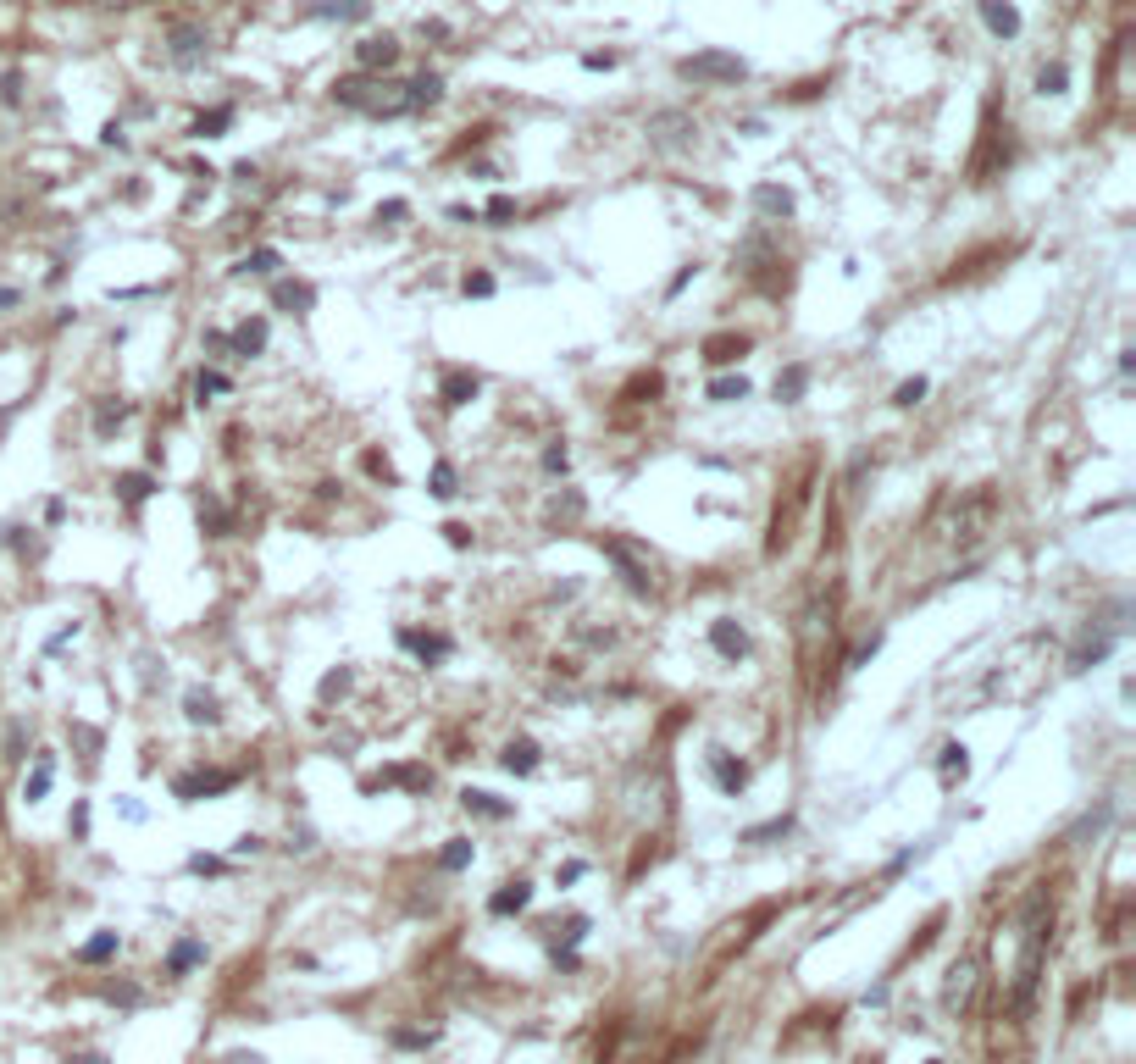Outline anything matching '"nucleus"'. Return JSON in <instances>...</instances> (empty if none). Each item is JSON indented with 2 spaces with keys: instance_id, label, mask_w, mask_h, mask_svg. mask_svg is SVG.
<instances>
[{
  "instance_id": "obj_46",
  "label": "nucleus",
  "mask_w": 1136,
  "mask_h": 1064,
  "mask_svg": "<svg viewBox=\"0 0 1136 1064\" xmlns=\"http://www.w3.org/2000/svg\"><path fill=\"white\" fill-rule=\"evenodd\" d=\"M444 532H449V544H455V549H466V544H471V532H466V527H461V521H449V527H444Z\"/></svg>"
},
{
  "instance_id": "obj_43",
  "label": "nucleus",
  "mask_w": 1136,
  "mask_h": 1064,
  "mask_svg": "<svg viewBox=\"0 0 1136 1064\" xmlns=\"http://www.w3.org/2000/svg\"><path fill=\"white\" fill-rule=\"evenodd\" d=\"M350 687V671H333V677H322V699H333V693H344Z\"/></svg>"
},
{
  "instance_id": "obj_5",
  "label": "nucleus",
  "mask_w": 1136,
  "mask_h": 1064,
  "mask_svg": "<svg viewBox=\"0 0 1136 1064\" xmlns=\"http://www.w3.org/2000/svg\"><path fill=\"white\" fill-rule=\"evenodd\" d=\"M356 56H360L366 72H388V66L400 62V40H394V34H372V40L356 44Z\"/></svg>"
},
{
  "instance_id": "obj_36",
  "label": "nucleus",
  "mask_w": 1136,
  "mask_h": 1064,
  "mask_svg": "<svg viewBox=\"0 0 1136 1064\" xmlns=\"http://www.w3.org/2000/svg\"><path fill=\"white\" fill-rule=\"evenodd\" d=\"M455 493H461V488H455V466L438 461L433 466V499H455Z\"/></svg>"
},
{
  "instance_id": "obj_10",
  "label": "nucleus",
  "mask_w": 1136,
  "mask_h": 1064,
  "mask_svg": "<svg viewBox=\"0 0 1136 1064\" xmlns=\"http://www.w3.org/2000/svg\"><path fill=\"white\" fill-rule=\"evenodd\" d=\"M710 776H715V787H721V793H732V798L743 793V787H749V771H743L737 759H727L721 749L710 754Z\"/></svg>"
},
{
  "instance_id": "obj_26",
  "label": "nucleus",
  "mask_w": 1136,
  "mask_h": 1064,
  "mask_svg": "<svg viewBox=\"0 0 1136 1064\" xmlns=\"http://www.w3.org/2000/svg\"><path fill=\"white\" fill-rule=\"evenodd\" d=\"M150 488H156V483H150L145 471H122V477H117V493H122V505H139V499H150Z\"/></svg>"
},
{
  "instance_id": "obj_12",
  "label": "nucleus",
  "mask_w": 1136,
  "mask_h": 1064,
  "mask_svg": "<svg viewBox=\"0 0 1136 1064\" xmlns=\"http://www.w3.org/2000/svg\"><path fill=\"white\" fill-rule=\"evenodd\" d=\"M527 904H533V887H527V882H505V887H499V892L489 898L493 915H521Z\"/></svg>"
},
{
  "instance_id": "obj_39",
  "label": "nucleus",
  "mask_w": 1136,
  "mask_h": 1064,
  "mask_svg": "<svg viewBox=\"0 0 1136 1064\" xmlns=\"http://www.w3.org/2000/svg\"><path fill=\"white\" fill-rule=\"evenodd\" d=\"M483 217H489V222H511V217H515V200H511V195H493Z\"/></svg>"
},
{
  "instance_id": "obj_31",
  "label": "nucleus",
  "mask_w": 1136,
  "mask_h": 1064,
  "mask_svg": "<svg viewBox=\"0 0 1136 1064\" xmlns=\"http://www.w3.org/2000/svg\"><path fill=\"white\" fill-rule=\"evenodd\" d=\"M233 122V106H217V111H205L200 122H195V139H217V133Z\"/></svg>"
},
{
  "instance_id": "obj_3",
  "label": "nucleus",
  "mask_w": 1136,
  "mask_h": 1064,
  "mask_svg": "<svg viewBox=\"0 0 1136 1064\" xmlns=\"http://www.w3.org/2000/svg\"><path fill=\"white\" fill-rule=\"evenodd\" d=\"M227 787H239V771H195V776H178V782H172V793H178L183 804L211 798V793H227Z\"/></svg>"
},
{
  "instance_id": "obj_14",
  "label": "nucleus",
  "mask_w": 1136,
  "mask_h": 1064,
  "mask_svg": "<svg viewBox=\"0 0 1136 1064\" xmlns=\"http://www.w3.org/2000/svg\"><path fill=\"white\" fill-rule=\"evenodd\" d=\"M438 399H444L449 411H455V405H466V399H477V377H471V372H444Z\"/></svg>"
},
{
  "instance_id": "obj_40",
  "label": "nucleus",
  "mask_w": 1136,
  "mask_h": 1064,
  "mask_svg": "<svg viewBox=\"0 0 1136 1064\" xmlns=\"http://www.w3.org/2000/svg\"><path fill=\"white\" fill-rule=\"evenodd\" d=\"M777 832H787V815H781V820H765V826H749V832H743V842H765V838H777Z\"/></svg>"
},
{
  "instance_id": "obj_7",
  "label": "nucleus",
  "mask_w": 1136,
  "mask_h": 1064,
  "mask_svg": "<svg viewBox=\"0 0 1136 1064\" xmlns=\"http://www.w3.org/2000/svg\"><path fill=\"white\" fill-rule=\"evenodd\" d=\"M976 12H981V22L998 34V40H1015L1020 34V12L1009 6V0H976Z\"/></svg>"
},
{
  "instance_id": "obj_13",
  "label": "nucleus",
  "mask_w": 1136,
  "mask_h": 1064,
  "mask_svg": "<svg viewBox=\"0 0 1136 1064\" xmlns=\"http://www.w3.org/2000/svg\"><path fill=\"white\" fill-rule=\"evenodd\" d=\"M754 211H759V217H793V195L777 189V183H759V189H754Z\"/></svg>"
},
{
  "instance_id": "obj_33",
  "label": "nucleus",
  "mask_w": 1136,
  "mask_h": 1064,
  "mask_svg": "<svg viewBox=\"0 0 1136 1064\" xmlns=\"http://www.w3.org/2000/svg\"><path fill=\"white\" fill-rule=\"evenodd\" d=\"M471 854H477V848H471V838H455V842L444 848V854H438V864H444V870H466Z\"/></svg>"
},
{
  "instance_id": "obj_30",
  "label": "nucleus",
  "mask_w": 1136,
  "mask_h": 1064,
  "mask_svg": "<svg viewBox=\"0 0 1136 1064\" xmlns=\"http://www.w3.org/2000/svg\"><path fill=\"white\" fill-rule=\"evenodd\" d=\"M316 17H338V22H356V17H366V0H328V6H316Z\"/></svg>"
},
{
  "instance_id": "obj_24",
  "label": "nucleus",
  "mask_w": 1136,
  "mask_h": 1064,
  "mask_svg": "<svg viewBox=\"0 0 1136 1064\" xmlns=\"http://www.w3.org/2000/svg\"><path fill=\"white\" fill-rule=\"evenodd\" d=\"M122 421H128V405H122V399H100V405H94V433H100V439H106L112 427H122Z\"/></svg>"
},
{
  "instance_id": "obj_22",
  "label": "nucleus",
  "mask_w": 1136,
  "mask_h": 1064,
  "mask_svg": "<svg viewBox=\"0 0 1136 1064\" xmlns=\"http://www.w3.org/2000/svg\"><path fill=\"white\" fill-rule=\"evenodd\" d=\"M743 350H749V338H732V332H727V338H710V344H704V360H710V366H727V360H737Z\"/></svg>"
},
{
  "instance_id": "obj_4",
  "label": "nucleus",
  "mask_w": 1136,
  "mask_h": 1064,
  "mask_svg": "<svg viewBox=\"0 0 1136 1064\" xmlns=\"http://www.w3.org/2000/svg\"><path fill=\"white\" fill-rule=\"evenodd\" d=\"M604 554L621 566V576H626V588H632V594H654V576H648V566H644V560H638L632 549H626L621 538H604Z\"/></svg>"
},
{
  "instance_id": "obj_18",
  "label": "nucleus",
  "mask_w": 1136,
  "mask_h": 1064,
  "mask_svg": "<svg viewBox=\"0 0 1136 1064\" xmlns=\"http://www.w3.org/2000/svg\"><path fill=\"white\" fill-rule=\"evenodd\" d=\"M227 344H233L239 355H261L267 350V322H261V316H255V322H239V332H233Z\"/></svg>"
},
{
  "instance_id": "obj_27",
  "label": "nucleus",
  "mask_w": 1136,
  "mask_h": 1064,
  "mask_svg": "<svg viewBox=\"0 0 1136 1064\" xmlns=\"http://www.w3.org/2000/svg\"><path fill=\"white\" fill-rule=\"evenodd\" d=\"M804 388H809V366H787V372L777 377V399H804Z\"/></svg>"
},
{
  "instance_id": "obj_44",
  "label": "nucleus",
  "mask_w": 1136,
  "mask_h": 1064,
  "mask_svg": "<svg viewBox=\"0 0 1136 1064\" xmlns=\"http://www.w3.org/2000/svg\"><path fill=\"white\" fill-rule=\"evenodd\" d=\"M400 217H410V205H405V200H388V205H378V222H400Z\"/></svg>"
},
{
  "instance_id": "obj_21",
  "label": "nucleus",
  "mask_w": 1136,
  "mask_h": 1064,
  "mask_svg": "<svg viewBox=\"0 0 1136 1064\" xmlns=\"http://www.w3.org/2000/svg\"><path fill=\"white\" fill-rule=\"evenodd\" d=\"M400 643L410 654H422V660H444L449 654V638H427V632H400Z\"/></svg>"
},
{
  "instance_id": "obj_42",
  "label": "nucleus",
  "mask_w": 1136,
  "mask_h": 1064,
  "mask_svg": "<svg viewBox=\"0 0 1136 1064\" xmlns=\"http://www.w3.org/2000/svg\"><path fill=\"white\" fill-rule=\"evenodd\" d=\"M466 294L489 300V294H493V278H489V272H471V278H466Z\"/></svg>"
},
{
  "instance_id": "obj_45",
  "label": "nucleus",
  "mask_w": 1136,
  "mask_h": 1064,
  "mask_svg": "<svg viewBox=\"0 0 1136 1064\" xmlns=\"http://www.w3.org/2000/svg\"><path fill=\"white\" fill-rule=\"evenodd\" d=\"M543 466H549V471H566V466H571V455H566V443H555V449H543Z\"/></svg>"
},
{
  "instance_id": "obj_29",
  "label": "nucleus",
  "mask_w": 1136,
  "mask_h": 1064,
  "mask_svg": "<svg viewBox=\"0 0 1136 1064\" xmlns=\"http://www.w3.org/2000/svg\"><path fill=\"white\" fill-rule=\"evenodd\" d=\"M112 953H117V931H100V937H90V943L78 948V959H84V965H100V959H112Z\"/></svg>"
},
{
  "instance_id": "obj_6",
  "label": "nucleus",
  "mask_w": 1136,
  "mask_h": 1064,
  "mask_svg": "<svg viewBox=\"0 0 1136 1064\" xmlns=\"http://www.w3.org/2000/svg\"><path fill=\"white\" fill-rule=\"evenodd\" d=\"M710 643H715V654H721V660H743V654H749V632H743L732 616L710 621Z\"/></svg>"
},
{
  "instance_id": "obj_2",
  "label": "nucleus",
  "mask_w": 1136,
  "mask_h": 1064,
  "mask_svg": "<svg viewBox=\"0 0 1136 1064\" xmlns=\"http://www.w3.org/2000/svg\"><path fill=\"white\" fill-rule=\"evenodd\" d=\"M676 72L688 78V84H737V78H749V62L743 56H727V50H699L688 62H676Z\"/></svg>"
},
{
  "instance_id": "obj_1",
  "label": "nucleus",
  "mask_w": 1136,
  "mask_h": 1064,
  "mask_svg": "<svg viewBox=\"0 0 1136 1064\" xmlns=\"http://www.w3.org/2000/svg\"><path fill=\"white\" fill-rule=\"evenodd\" d=\"M333 100H338V106H350V111H366V117H405V111H416L410 84H394V78H366V72L338 78Z\"/></svg>"
},
{
  "instance_id": "obj_15",
  "label": "nucleus",
  "mask_w": 1136,
  "mask_h": 1064,
  "mask_svg": "<svg viewBox=\"0 0 1136 1064\" xmlns=\"http://www.w3.org/2000/svg\"><path fill=\"white\" fill-rule=\"evenodd\" d=\"M505 771L511 776H533L538 771V743L533 737H515L511 749H505Z\"/></svg>"
},
{
  "instance_id": "obj_25",
  "label": "nucleus",
  "mask_w": 1136,
  "mask_h": 1064,
  "mask_svg": "<svg viewBox=\"0 0 1136 1064\" xmlns=\"http://www.w3.org/2000/svg\"><path fill=\"white\" fill-rule=\"evenodd\" d=\"M183 715H189L195 727H211L223 709H217V699H211V693H189V699H183Z\"/></svg>"
},
{
  "instance_id": "obj_9",
  "label": "nucleus",
  "mask_w": 1136,
  "mask_h": 1064,
  "mask_svg": "<svg viewBox=\"0 0 1136 1064\" xmlns=\"http://www.w3.org/2000/svg\"><path fill=\"white\" fill-rule=\"evenodd\" d=\"M688 133H693L688 111H654V117H648V139H654V145H676V139H688Z\"/></svg>"
},
{
  "instance_id": "obj_8",
  "label": "nucleus",
  "mask_w": 1136,
  "mask_h": 1064,
  "mask_svg": "<svg viewBox=\"0 0 1136 1064\" xmlns=\"http://www.w3.org/2000/svg\"><path fill=\"white\" fill-rule=\"evenodd\" d=\"M167 44H172V62H178V66H195V62L205 56V44H211V40H205L200 28H189V22H178V28L167 34Z\"/></svg>"
},
{
  "instance_id": "obj_41",
  "label": "nucleus",
  "mask_w": 1136,
  "mask_h": 1064,
  "mask_svg": "<svg viewBox=\"0 0 1136 1064\" xmlns=\"http://www.w3.org/2000/svg\"><path fill=\"white\" fill-rule=\"evenodd\" d=\"M438 1031H394V1048H427Z\"/></svg>"
},
{
  "instance_id": "obj_11",
  "label": "nucleus",
  "mask_w": 1136,
  "mask_h": 1064,
  "mask_svg": "<svg viewBox=\"0 0 1136 1064\" xmlns=\"http://www.w3.org/2000/svg\"><path fill=\"white\" fill-rule=\"evenodd\" d=\"M272 306H277V310H311L316 306V288L311 283H289V278H283V283H272Z\"/></svg>"
},
{
  "instance_id": "obj_32",
  "label": "nucleus",
  "mask_w": 1136,
  "mask_h": 1064,
  "mask_svg": "<svg viewBox=\"0 0 1136 1064\" xmlns=\"http://www.w3.org/2000/svg\"><path fill=\"white\" fill-rule=\"evenodd\" d=\"M964 754H970L964 743H948V749H942V782H959V776L970 771V759H964Z\"/></svg>"
},
{
  "instance_id": "obj_35",
  "label": "nucleus",
  "mask_w": 1136,
  "mask_h": 1064,
  "mask_svg": "<svg viewBox=\"0 0 1136 1064\" xmlns=\"http://www.w3.org/2000/svg\"><path fill=\"white\" fill-rule=\"evenodd\" d=\"M1065 84H1070L1065 62H1047L1043 72H1037V89H1043V94H1065Z\"/></svg>"
},
{
  "instance_id": "obj_20",
  "label": "nucleus",
  "mask_w": 1136,
  "mask_h": 1064,
  "mask_svg": "<svg viewBox=\"0 0 1136 1064\" xmlns=\"http://www.w3.org/2000/svg\"><path fill=\"white\" fill-rule=\"evenodd\" d=\"M277 266H283V255H277V250H250L245 261L233 266V272H239V278H272Z\"/></svg>"
},
{
  "instance_id": "obj_37",
  "label": "nucleus",
  "mask_w": 1136,
  "mask_h": 1064,
  "mask_svg": "<svg viewBox=\"0 0 1136 1064\" xmlns=\"http://www.w3.org/2000/svg\"><path fill=\"white\" fill-rule=\"evenodd\" d=\"M920 399H926V377H910V383H898L892 405H920Z\"/></svg>"
},
{
  "instance_id": "obj_49",
  "label": "nucleus",
  "mask_w": 1136,
  "mask_h": 1064,
  "mask_svg": "<svg viewBox=\"0 0 1136 1064\" xmlns=\"http://www.w3.org/2000/svg\"><path fill=\"white\" fill-rule=\"evenodd\" d=\"M932 1064H942V1059H932Z\"/></svg>"
},
{
  "instance_id": "obj_17",
  "label": "nucleus",
  "mask_w": 1136,
  "mask_h": 1064,
  "mask_svg": "<svg viewBox=\"0 0 1136 1064\" xmlns=\"http://www.w3.org/2000/svg\"><path fill=\"white\" fill-rule=\"evenodd\" d=\"M205 959V943H195V937H183L178 948L167 953V975H189L195 965Z\"/></svg>"
},
{
  "instance_id": "obj_28",
  "label": "nucleus",
  "mask_w": 1136,
  "mask_h": 1064,
  "mask_svg": "<svg viewBox=\"0 0 1136 1064\" xmlns=\"http://www.w3.org/2000/svg\"><path fill=\"white\" fill-rule=\"evenodd\" d=\"M715 405H732V399H749V377H715L710 383Z\"/></svg>"
},
{
  "instance_id": "obj_19",
  "label": "nucleus",
  "mask_w": 1136,
  "mask_h": 1064,
  "mask_svg": "<svg viewBox=\"0 0 1136 1064\" xmlns=\"http://www.w3.org/2000/svg\"><path fill=\"white\" fill-rule=\"evenodd\" d=\"M970 993H976V965L964 959V965H954V975H948V1003H954V1009H964V1003H970Z\"/></svg>"
},
{
  "instance_id": "obj_38",
  "label": "nucleus",
  "mask_w": 1136,
  "mask_h": 1064,
  "mask_svg": "<svg viewBox=\"0 0 1136 1064\" xmlns=\"http://www.w3.org/2000/svg\"><path fill=\"white\" fill-rule=\"evenodd\" d=\"M195 394H227V377L223 372H200V377H195Z\"/></svg>"
},
{
  "instance_id": "obj_48",
  "label": "nucleus",
  "mask_w": 1136,
  "mask_h": 1064,
  "mask_svg": "<svg viewBox=\"0 0 1136 1064\" xmlns=\"http://www.w3.org/2000/svg\"><path fill=\"white\" fill-rule=\"evenodd\" d=\"M94 6H134V0H94Z\"/></svg>"
},
{
  "instance_id": "obj_34",
  "label": "nucleus",
  "mask_w": 1136,
  "mask_h": 1064,
  "mask_svg": "<svg viewBox=\"0 0 1136 1064\" xmlns=\"http://www.w3.org/2000/svg\"><path fill=\"white\" fill-rule=\"evenodd\" d=\"M438 94H444V78H433V72H422V78L410 84V100H416V106H438Z\"/></svg>"
},
{
  "instance_id": "obj_23",
  "label": "nucleus",
  "mask_w": 1136,
  "mask_h": 1064,
  "mask_svg": "<svg viewBox=\"0 0 1136 1064\" xmlns=\"http://www.w3.org/2000/svg\"><path fill=\"white\" fill-rule=\"evenodd\" d=\"M50 776H56V759H50V754H40V765H34V776H28V787H23L28 804H40V798L50 793Z\"/></svg>"
},
{
  "instance_id": "obj_16",
  "label": "nucleus",
  "mask_w": 1136,
  "mask_h": 1064,
  "mask_svg": "<svg viewBox=\"0 0 1136 1064\" xmlns=\"http://www.w3.org/2000/svg\"><path fill=\"white\" fill-rule=\"evenodd\" d=\"M461 804H466L471 815H489V820H505V815H511V804H505V798H493V793H483V787H466V793H461Z\"/></svg>"
},
{
  "instance_id": "obj_47",
  "label": "nucleus",
  "mask_w": 1136,
  "mask_h": 1064,
  "mask_svg": "<svg viewBox=\"0 0 1136 1064\" xmlns=\"http://www.w3.org/2000/svg\"><path fill=\"white\" fill-rule=\"evenodd\" d=\"M17 306V288H0V310H12Z\"/></svg>"
}]
</instances>
